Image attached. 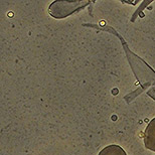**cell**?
<instances>
[{
    "instance_id": "2",
    "label": "cell",
    "mask_w": 155,
    "mask_h": 155,
    "mask_svg": "<svg viewBox=\"0 0 155 155\" xmlns=\"http://www.w3.org/2000/svg\"><path fill=\"white\" fill-rule=\"evenodd\" d=\"M99 155H126V153L121 147L116 146V145H111L102 150Z\"/></svg>"
},
{
    "instance_id": "1",
    "label": "cell",
    "mask_w": 155,
    "mask_h": 155,
    "mask_svg": "<svg viewBox=\"0 0 155 155\" xmlns=\"http://www.w3.org/2000/svg\"><path fill=\"white\" fill-rule=\"evenodd\" d=\"M145 146L148 149L155 151V118L149 123L144 135Z\"/></svg>"
}]
</instances>
